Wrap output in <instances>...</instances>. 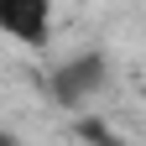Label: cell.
Here are the masks:
<instances>
[{
	"label": "cell",
	"mask_w": 146,
	"mask_h": 146,
	"mask_svg": "<svg viewBox=\"0 0 146 146\" xmlns=\"http://www.w3.org/2000/svg\"><path fill=\"white\" fill-rule=\"evenodd\" d=\"M104 84H110V58H104V52H78V58L58 63V68H52V78H47L52 99H58L63 110H84Z\"/></svg>",
	"instance_id": "6da1fadb"
},
{
	"label": "cell",
	"mask_w": 146,
	"mask_h": 146,
	"mask_svg": "<svg viewBox=\"0 0 146 146\" xmlns=\"http://www.w3.org/2000/svg\"><path fill=\"white\" fill-rule=\"evenodd\" d=\"M0 31L21 47L52 42V0H0Z\"/></svg>",
	"instance_id": "7a4b0ae2"
},
{
	"label": "cell",
	"mask_w": 146,
	"mask_h": 146,
	"mask_svg": "<svg viewBox=\"0 0 146 146\" xmlns=\"http://www.w3.org/2000/svg\"><path fill=\"white\" fill-rule=\"evenodd\" d=\"M78 136H84V141H94V146H125V141L110 131V125H99V120H78Z\"/></svg>",
	"instance_id": "3957f363"
},
{
	"label": "cell",
	"mask_w": 146,
	"mask_h": 146,
	"mask_svg": "<svg viewBox=\"0 0 146 146\" xmlns=\"http://www.w3.org/2000/svg\"><path fill=\"white\" fill-rule=\"evenodd\" d=\"M0 146H21V141H16V136H11V131H0Z\"/></svg>",
	"instance_id": "277c9868"
}]
</instances>
